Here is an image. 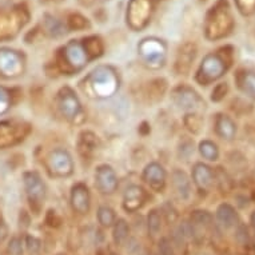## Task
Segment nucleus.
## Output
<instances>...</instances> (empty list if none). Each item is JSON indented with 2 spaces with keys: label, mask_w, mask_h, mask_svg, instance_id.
Instances as JSON below:
<instances>
[{
  "label": "nucleus",
  "mask_w": 255,
  "mask_h": 255,
  "mask_svg": "<svg viewBox=\"0 0 255 255\" xmlns=\"http://www.w3.org/2000/svg\"><path fill=\"white\" fill-rule=\"evenodd\" d=\"M234 19L227 0H218L206 16V36L211 40L222 39L230 34Z\"/></svg>",
  "instance_id": "nucleus-1"
},
{
  "label": "nucleus",
  "mask_w": 255,
  "mask_h": 255,
  "mask_svg": "<svg viewBox=\"0 0 255 255\" xmlns=\"http://www.w3.org/2000/svg\"><path fill=\"white\" fill-rule=\"evenodd\" d=\"M28 19L29 11L24 3L0 7V42L15 38Z\"/></svg>",
  "instance_id": "nucleus-2"
},
{
  "label": "nucleus",
  "mask_w": 255,
  "mask_h": 255,
  "mask_svg": "<svg viewBox=\"0 0 255 255\" xmlns=\"http://www.w3.org/2000/svg\"><path fill=\"white\" fill-rule=\"evenodd\" d=\"M230 63H227L225 55L221 52H215V54L207 55L199 68V75L198 80L203 84H207L210 82L219 79L225 72Z\"/></svg>",
  "instance_id": "nucleus-3"
},
{
  "label": "nucleus",
  "mask_w": 255,
  "mask_h": 255,
  "mask_svg": "<svg viewBox=\"0 0 255 255\" xmlns=\"http://www.w3.org/2000/svg\"><path fill=\"white\" fill-rule=\"evenodd\" d=\"M24 55L20 51L0 48V78L13 79L24 71Z\"/></svg>",
  "instance_id": "nucleus-4"
},
{
  "label": "nucleus",
  "mask_w": 255,
  "mask_h": 255,
  "mask_svg": "<svg viewBox=\"0 0 255 255\" xmlns=\"http://www.w3.org/2000/svg\"><path fill=\"white\" fill-rule=\"evenodd\" d=\"M155 1L159 0H130L127 21L135 29L143 28L150 21V17L154 12Z\"/></svg>",
  "instance_id": "nucleus-5"
},
{
  "label": "nucleus",
  "mask_w": 255,
  "mask_h": 255,
  "mask_svg": "<svg viewBox=\"0 0 255 255\" xmlns=\"http://www.w3.org/2000/svg\"><path fill=\"white\" fill-rule=\"evenodd\" d=\"M23 179H24L25 191H27L29 206H31V209L35 214H39L43 201H44V195H46L44 184H43L40 176L36 172H25Z\"/></svg>",
  "instance_id": "nucleus-6"
},
{
  "label": "nucleus",
  "mask_w": 255,
  "mask_h": 255,
  "mask_svg": "<svg viewBox=\"0 0 255 255\" xmlns=\"http://www.w3.org/2000/svg\"><path fill=\"white\" fill-rule=\"evenodd\" d=\"M63 52H64V58H66L68 64L74 68L83 67L87 62L88 52L86 44H84V40L83 43H80L79 40H71L67 46L63 48Z\"/></svg>",
  "instance_id": "nucleus-7"
},
{
  "label": "nucleus",
  "mask_w": 255,
  "mask_h": 255,
  "mask_svg": "<svg viewBox=\"0 0 255 255\" xmlns=\"http://www.w3.org/2000/svg\"><path fill=\"white\" fill-rule=\"evenodd\" d=\"M59 109L62 114L68 119L76 117L80 111V103L75 94L70 88H64L59 95Z\"/></svg>",
  "instance_id": "nucleus-8"
},
{
  "label": "nucleus",
  "mask_w": 255,
  "mask_h": 255,
  "mask_svg": "<svg viewBox=\"0 0 255 255\" xmlns=\"http://www.w3.org/2000/svg\"><path fill=\"white\" fill-rule=\"evenodd\" d=\"M97 187L102 193L111 194L114 193L118 187V180L115 176V172L110 166H101L97 170Z\"/></svg>",
  "instance_id": "nucleus-9"
},
{
  "label": "nucleus",
  "mask_w": 255,
  "mask_h": 255,
  "mask_svg": "<svg viewBox=\"0 0 255 255\" xmlns=\"http://www.w3.org/2000/svg\"><path fill=\"white\" fill-rule=\"evenodd\" d=\"M139 51L143 55V58L146 59L147 62L154 63L162 60L164 56V44L160 40L156 39H146L140 43L139 46Z\"/></svg>",
  "instance_id": "nucleus-10"
},
{
  "label": "nucleus",
  "mask_w": 255,
  "mask_h": 255,
  "mask_svg": "<svg viewBox=\"0 0 255 255\" xmlns=\"http://www.w3.org/2000/svg\"><path fill=\"white\" fill-rule=\"evenodd\" d=\"M50 164L52 171L59 175H68L72 171V162L70 155L63 150H56L51 152Z\"/></svg>",
  "instance_id": "nucleus-11"
},
{
  "label": "nucleus",
  "mask_w": 255,
  "mask_h": 255,
  "mask_svg": "<svg viewBox=\"0 0 255 255\" xmlns=\"http://www.w3.org/2000/svg\"><path fill=\"white\" fill-rule=\"evenodd\" d=\"M71 203L74 210L80 214H86L90 210V193L84 184H76L72 188Z\"/></svg>",
  "instance_id": "nucleus-12"
},
{
  "label": "nucleus",
  "mask_w": 255,
  "mask_h": 255,
  "mask_svg": "<svg viewBox=\"0 0 255 255\" xmlns=\"http://www.w3.org/2000/svg\"><path fill=\"white\" fill-rule=\"evenodd\" d=\"M193 178L198 187L202 188V190H207V188L213 186L215 175H214L213 170L209 166H206L203 163H198L194 167Z\"/></svg>",
  "instance_id": "nucleus-13"
},
{
  "label": "nucleus",
  "mask_w": 255,
  "mask_h": 255,
  "mask_svg": "<svg viewBox=\"0 0 255 255\" xmlns=\"http://www.w3.org/2000/svg\"><path fill=\"white\" fill-rule=\"evenodd\" d=\"M19 127L12 122H1L0 123V148L12 146L19 140Z\"/></svg>",
  "instance_id": "nucleus-14"
},
{
  "label": "nucleus",
  "mask_w": 255,
  "mask_h": 255,
  "mask_svg": "<svg viewBox=\"0 0 255 255\" xmlns=\"http://www.w3.org/2000/svg\"><path fill=\"white\" fill-rule=\"evenodd\" d=\"M215 132L218 136H221L222 139H226V140H231L235 138L237 134V127L235 123L231 121L230 118L223 114H219L215 119Z\"/></svg>",
  "instance_id": "nucleus-15"
},
{
  "label": "nucleus",
  "mask_w": 255,
  "mask_h": 255,
  "mask_svg": "<svg viewBox=\"0 0 255 255\" xmlns=\"http://www.w3.org/2000/svg\"><path fill=\"white\" fill-rule=\"evenodd\" d=\"M143 178H144L147 183H150L151 187L159 190V188L163 187L164 180H166V172H164L162 166H159L156 163H151L144 170Z\"/></svg>",
  "instance_id": "nucleus-16"
},
{
  "label": "nucleus",
  "mask_w": 255,
  "mask_h": 255,
  "mask_svg": "<svg viewBox=\"0 0 255 255\" xmlns=\"http://www.w3.org/2000/svg\"><path fill=\"white\" fill-rule=\"evenodd\" d=\"M217 219L219 225L225 229H231L238 223V214L229 203H222L217 209Z\"/></svg>",
  "instance_id": "nucleus-17"
},
{
  "label": "nucleus",
  "mask_w": 255,
  "mask_h": 255,
  "mask_svg": "<svg viewBox=\"0 0 255 255\" xmlns=\"http://www.w3.org/2000/svg\"><path fill=\"white\" fill-rule=\"evenodd\" d=\"M144 190L138 186H132V187L127 188L125 195V209L127 211H135L139 209V206L142 205L144 201Z\"/></svg>",
  "instance_id": "nucleus-18"
},
{
  "label": "nucleus",
  "mask_w": 255,
  "mask_h": 255,
  "mask_svg": "<svg viewBox=\"0 0 255 255\" xmlns=\"http://www.w3.org/2000/svg\"><path fill=\"white\" fill-rule=\"evenodd\" d=\"M176 102H178V105L182 107V109L186 110H193L197 109L198 106L202 105L201 98L198 97V94L193 90H190V88H183V90H180V94L176 98Z\"/></svg>",
  "instance_id": "nucleus-19"
},
{
  "label": "nucleus",
  "mask_w": 255,
  "mask_h": 255,
  "mask_svg": "<svg viewBox=\"0 0 255 255\" xmlns=\"http://www.w3.org/2000/svg\"><path fill=\"white\" fill-rule=\"evenodd\" d=\"M213 222V217L211 214L207 213V211H194L191 214V231H193V237H195L198 233V230H203V229H207V227L211 225Z\"/></svg>",
  "instance_id": "nucleus-20"
},
{
  "label": "nucleus",
  "mask_w": 255,
  "mask_h": 255,
  "mask_svg": "<svg viewBox=\"0 0 255 255\" xmlns=\"http://www.w3.org/2000/svg\"><path fill=\"white\" fill-rule=\"evenodd\" d=\"M172 183H174L176 193L179 194V197L182 199H187L190 197V180H188V176L183 171H179V170L174 171Z\"/></svg>",
  "instance_id": "nucleus-21"
},
{
  "label": "nucleus",
  "mask_w": 255,
  "mask_h": 255,
  "mask_svg": "<svg viewBox=\"0 0 255 255\" xmlns=\"http://www.w3.org/2000/svg\"><path fill=\"white\" fill-rule=\"evenodd\" d=\"M16 91L12 88L0 86V115L8 111L16 99Z\"/></svg>",
  "instance_id": "nucleus-22"
},
{
  "label": "nucleus",
  "mask_w": 255,
  "mask_h": 255,
  "mask_svg": "<svg viewBox=\"0 0 255 255\" xmlns=\"http://www.w3.org/2000/svg\"><path fill=\"white\" fill-rule=\"evenodd\" d=\"M44 28H46V32L50 36H54V38H58V36H62L64 35L67 31V25H64L60 20H58L56 17L50 16L47 15L46 20H44Z\"/></svg>",
  "instance_id": "nucleus-23"
},
{
  "label": "nucleus",
  "mask_w": 255,
  "mask_h": 255,
  "mask_svg": "<svg viewBox=\"0 0 255 255\" xmlns=\"http://www.w3.org/2000/svg\"><path fill=\"white\" fill-rule=\"evenodd\" d=\"M239 87L242 88L243 92L249 97L255 99V74L254 72H243L238 78Z\"/></svg>",
  "instance_id": "nucleus-24"
},
{
  "label": "nucleus",
  "mask_w": 255,
  "mask_h": 255,
  "mask_svg": "<svg viewBox=\"0 0 255 255\" xmlns=\"http://www.w3.org/2000/svg\"><path fill=\"white\" fill-rule=\"evenodd\" d=\"M128 233H130V229H128L127 222L125 219H118L115 222V226H114L113 231L114 242L117 243V245H123L127 241V238H128Z\"/></svg>",
  "instance_id": "nucleus-25"
},
{
  "label": "nucleus",
  "mask_w": 255,
  "mask_h": 255,
  "mask_svg": "<svg viewBox=\"0 0 255 255\" xmlns=\"http://www.w3.org/2000/svg\"><path fill=\"white\" fill-rule=\"evenodd\" d=\"M199 151L203 158L209 159V160H217L219 156V150L215 143L210 142V140H203L199 144Z\"/></svg>",
  "instance_id": "nucleus-26"
},
{
  "label": "nucleus",
  "mask_w": 255,
  "mask_h": 255,
  "mask_svg": "<svg viewBox=\"0 0 255 255\" xmlns=\"http://www.w3.org/2000/svg\"><path fill=\"white\" fill-rule=\"evenodd\" d=\"M98 219L102 226L110 227L113 226V223H115V214L110 207L102 206L101 209L98 210Z\"/></svg>",
  "instance_id": "nucleus-27"
},
{
  "label": "nucleus",
  "mask_w": 255,
  "mask_h": 255,
  "mask_svg": "<svg viewBox=\"0 0 255 255\" xmlns=\"http://www.w3.org/2000/svg\"><path fill=\"white\" fill-rule=\"evenodd\" d=\"M147 225H148V231H150L151 235H156L160 231V229H162V219H160V215H159L156 210H152L148 214Z\"/></svg>",
  "instance_id": "nucleus-28"
},
{
  "label": "nucleus",
  "mask_w": 255,
  "mask_h": 255,
  "mask_svg": "<svg viewBox=\"0 0 255 255\" xmlns=\"http://www.w3.org/2000/svg\"><path fill=\"white\" fill-rule=\"evenodd\" d=\"M88 27V20L80 13H71L67 17V28L68 29H83Z\"/></svg>",
  "instance_id": "nucleus-29"
},
{
  "label": "nucleus",
  "mask_w": 255,
  "mask_h": 255,
  "mask_svg": "<svg viewBox=\"0 0 255 255\" xmlns=\"http://www.w3.org/2000/svg\"><path fill=\"white\" fill-rule=\"evenodd\" d=\"M239 12L245 16H250L255 12V0H234Z\"/></svg>",
  "instance_id": "nucleus-30"
},
{
  "label": "nucleus",
  "mask_w": 255,
  "mask_h": 255,
  "mask_svg": "<svg viewBox=\"0 0 255 255\" xmlns=\"http://www.w3.org/2000/svg\"><path fill=\"white\" fill-rule=\"evenodd\" d=\"M25 246H27L31 254H38L40 251V247H42V243L38 238L28 235V237H25Z\"/></svg>",
  "instance_id": "nucleus-31"
},
{
  "label": "nucleus",
  "mask_w": 255,
  "mask_h": 255,
  "mask_svg": "<svg viewBox=\"0 0 255 255\" xmlns=\"http://www.w3.org/2000/svg\"><path fill=\"white\" fill-rule=\"evenodd\" d=\"M227 90H229L227 83H219L217 87L214 88L213 94H211V99H213L214 102L222 101V99L225 98V95L227 94Z\"/></svg>",
  "instance_id": "nucleus-32"
},
{
  "label": "nucleus",
  "mask_w": 255,
  "mask_h": 255,
  "mask_svg": "<svg viewBox=\"0 0 255 255\" xmlns=\"http://www.w3.org/2000/svg\"><path fill=\"white\" fill-rule=\"evenodd\" d=\"M158 255H174L171 242L167 238H162L159 241Z\"/></svg>",
  "instance_id": "nucleus-33"
},
{
  "label": "nucleus",
  "mask_w": 255,
  "mask_h": 255,
  "mask_svg": "<svg viewBox=\"0 0 255 255\" xmlns=\"http://www.w3.org/2000/svg\"><path fill=\"white\" fill-rule=\"evenodd\" d=\"M235 237H237V241H238L241 245H247L249 243V241H250V235H249V230H247L246 226H243V225H241V226H238V229H237V234H235Z\"/></svg>",
  "instance_id": "nucleus-34"
},
{
  "label": "nucleus",
  "mask_w": 255,
  "mask_h": 255,
  "mask_svg": "<svg viewBox=\"0 0 255 255\" xmlns=\"http://www.w3.org/2000/svg\"><path fill=\"white\" fill-rule=\"evenodd\" d=\"M8 253L11 255H21V254H23V246H21L20 239L12 238L11 241H9Z\"/></svg>",
  "instance_id": "nucleus-35"
},
{
  "label": "nucleus",
  "mask_w": 255,
  "mask_h": 255,
  "mask_svg": "<svg viewBox=\"0 0 255 255\" xmlns=\"http://www.w3.org/2000/svg\"><path fill=\"white\" fill-rule=\"evenodd\" d=\"M250 222H251V226L254 227L255 229V211L253 214H251V217H250Z\"/></svg>",
  "instance_id": "nucleus-36"
},
{
  "label": "nucleus",
  "mask_w": 255,
  "mask_h": 255,
  "mask_svg": "<svg viewBox=\"0 0 255 255\" xmlns=\"http://www.w3.org/2000/svg\"><path fill=\"white\" fill-rule=\"evenodd\" d=\"M80 1H82V3H84V4H86V1H98V0H80Z\"/></svg>",
  "instance_id": "nucleus-37"
},
{
  "label": "nucleus",
  "mask_w": 255,
  "mask_h": 255,
  "mask_svg": "<svg viewBox=\"0 0 255 255\" xmlns=\"http://www.w3.org/2000/svg\"><path fill=\"white\" fill-rule=\"evenodd\" d=\"M56 255H64V254H56Z\"/></svg>",
  "instance_id": "nucleus-38"
},
{
  "label": "nucleus",
  "mask_w": 255,
  "mask_h": 255,
  "mask_svg": "<svg viewBox=\"0 0 255 255\" xmlns=\"http://www.w3.org/2000/svg\"><path fill=\"white\" fill-rule=\"evenodd\" d=\"M111 255H117V254H111Z\"/></svg>",
  "instance_id": "nucleus-39"
}]
</instances>
